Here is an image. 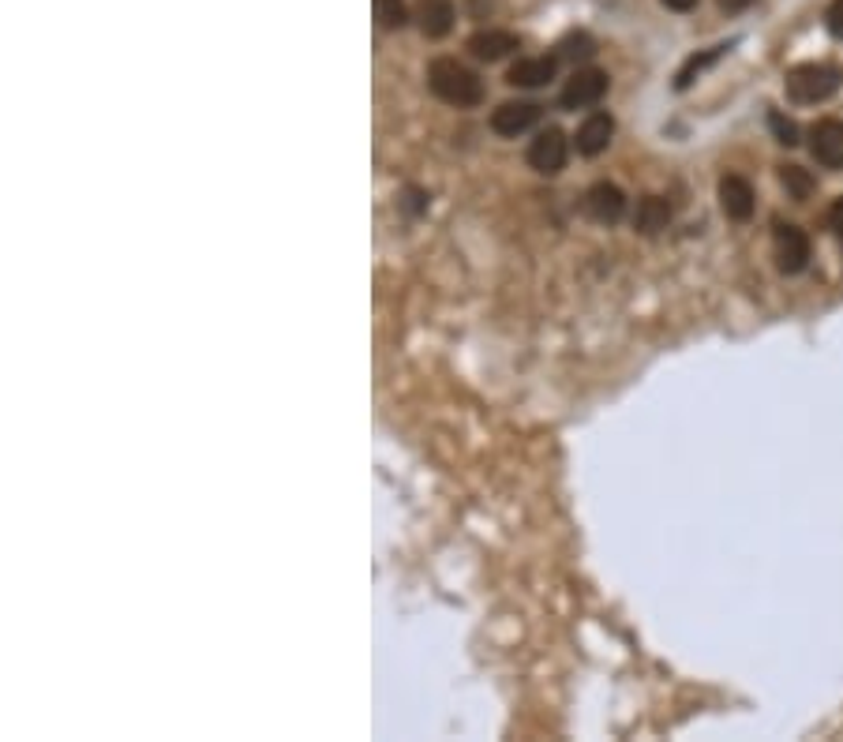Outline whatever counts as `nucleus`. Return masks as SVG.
<instances>
[{
  "instance_id": "1",
  "label": "nucleus",
  "mask_w": 843,
  "mask_h": 742,
  "mask_svg": "<svg viewBox=\"0 0 843 742\" xmlns=\"http://www.w3.org/2000/svg\"><path fill=\"white\" fill-rule=\"evenodd\" d=\"M428 86L438 102L454 109H477L484 102V80L454 57H435L428 64Z\"/></svg>"
},
{
  "instance_id": "2",
  "label": "nucleus",
  "mask_w": 843,
  "mask_h": 742,
  "mask_svg": "<svg viewBox=\"0 0 843 742\" xmlns=\"http://www.w3.org/2000/svg\"><path fill=\"white\" fill-rule=\"evenodd\" d=\"M843 72L836 64H821V60H810V64H798L784 75V91L795 106H818V102H829L832 94L840 91Z\"/></svg>"
},
{
  "instance_id": "3",
  "label": "nucleus",
  "mask_w": 843,
  "mask_h": 742,
  "mask_svg": "<svg viewBox=\"0 0 843 742\" xmlns=\"http://www.w3.org/2000/svg\"><path fill=\"white\" fill-rule=\"evenodd\" d=\"M611 91V75L600 72V68H574V75L566 80L559 94V106L577 113V109H593L608 98Z\"/></svg>"
},
{
  "instance_id": "4",
  "label": "nucleus",
  "mask_w": 843,
  "mask_h": 742,
  "mask_svg": "<svg viewBox=\"0 0 843 742\" xmlns=\"http://www.w3.org/2000/svg\"><path fill=\"white\" fill-rule=\"evenodd\" d=\"M566 158H570V139L562 128H540L532 136L529 151H525V162L529 169H537L540 177H555V173L566 169Z\"/></svg>"
},
{
  "instance_id": "5",
  "label": "nucleus",
  "mask_w": 843,
  "mask_h": 742,
  "mask_svg": "<svg viewBox=\"0 0 843 742\" xmlns=\"http://www.w3.org/2000/svg\"><path fill=\"white\" fill-rule=\"evenodd\" d=\"M772 248H776V267L780 274H803L810 267V237H806L798 225L792 222H776V233H772Z\"/></svg>"
},
{
  "instance_id": "6",
  "label": "nucleus",
  "mask_w": 843,
  "mask_h": 742,
  "mask_svg": "<svg viewBox=\"0 0 843 742\" xmlns=\"http://www.w3.org/2000/svg\"><path fill=\"white\" fill-rule=\"evenodd\" d=\"M585 214L593 217L596 225L622 222V214H627V191L611 185V180H596V185L585 191Z\"/></svg>"
},
{
  "instance_id": "7",
  "label": "nucleus",
  "mask_w": 843,
  "mask_h": 742,
  "mask_svg": "<svg viewBox=\"0 0 843 742\" xmlns=\"http://www.w3.org/2000/svg\"><path fill=\"white\" fill-rule=\"evenodd\" d=\"M537 120H540L537 102H503L499 109H491V132L503 139H517L529 132V128H537Z\"/></svg>"
},
{
  "instance_id": "8",
  "label": "nucleus",
  "mask_w": 843,
  "mask_h": 742,
  "mask_svg": "<svg viewBox=\"0 0 843 742\" xmlns=\"http://www.w3.org/2000/svg\"><path fill=\"white\" fill-rule=\"evenodd\" d=\"M614 139V117L604 109H593L588 117L577 125V136H574V146L582 158H596V154H604L611 146Z\"/></svg>"
},
{
  "instance_id": "9",
  "label": "nucleus",
  "mask_w": 843,
  "mask_h": 742,
  "mask_svg": "<svg viewBox=\"0 0 843 742\" xmlns=\"http://www.w3.org/2000/svg\"><path fill=\"white\" fill-rule=\"evenodd\" d=\"M810 154L821 169H843V120H818L810 128Z\"/></svg>"
},
{
  "instance_id": "10",
  "label": "nucleus",
  "mask_w": 843,
  "mask_h": 742,
  "mask_svg": "<svg viewBox=\"0 0 843 742\" xmlns=\"http://www.w3.org/2000/svg\"><path fill=\"white\" fill-rule=\"evenodd\" d=\"M559 64L562 60L551 54V57H517L506 72V83L511 86H522V91H537V86H548L551 80L559 75Z\"/></svg>"
},
{
  "instance_id": "11",
  "label": "nucleus",
  "mask_w": 843,
  "mask_h": 742,
  "mask_svg": "<svg viewBox=\"0 0 843 742\" xmlns=\"http://www.w3.org/2000/svg\"><path fill=\"white\" fill-rule=\"evenodd\" d=\"M412 20H417V27L424 38H446V34L454 31V20H458V12H454V0H417V8H412Z\"/></svg>"
},
{
  "instance_id": "12",
  "label": "nucleus",
  "mask_w": 843,
  "mask_h": 742,
  "mask_svg": "<svg viewBox=\"0 0 843 742\" xmlns=\"http://www.w3.org/2000/svg\"><path fill=\"white\" fill-rule=\"evenodd\" d=\"M719 207H724V214L731 217V222H750L753 217V207H758V199H753V185L746 177H724L719 180Z\"/></svg>"
},
{
  "instance_id": "13",
  "label": "nucleus",
  "mask_w": 843,
  "mask_h": 742,
  "mask_svg": "<svg viewBox=\"0 0 843 742\" xmlns=\"http://www.w3.org/2000/svg\"><path fill=\"white\" fill-rule=\"evenodd\" d=\"M465 49H469L472 57L477 60H503V57H511L514 49H522V38H517L514 31H495V27H488V31H477L472 34L469 42H465Z\"/></svg>"
},
{
  "instance_id": "14",
  "label": "nucleus",
  "mask_w": 843,
  "mask_h": 742,
  "mask_svg": "<svg viewBox=\"0 0 843 742\" xmlns=\"http://www.w3.org/2000/svg\"><path fill=\"white\" fill-rule=\"evenodd\" d=\"M667 222H671V203L660 196H645L637 199V211H634V229L645 233V237H653V233L667 229Z\"/></svg>"
},
{
  "instance_id": "15",
  "label": "nucleus",
  "mask_w": 843,
  "mask_h": 742,
  "mask_svg": "<svg viewBox=\"0 0 843 742\" xmlns=\"http://www.w3.org/2000/svg\"><path fill=\"white\" fill-rule=\"evenodd\" d=\"M727 49H731V46H713V49H705V54H693L687 64L679 68V75H675V91H690L693 80H698L705 68H713L716 60L727 54Z\"/></svg>"
},
{
  "instance_id": "16",
  "label": "nucleus",
  "mask_w": 843,
  "mask_h": 742,
  "mask_svg": "<svg viewBox=\"0 0 843 742\" xmlns=\"http://www.w3.org/2000/svg\"><path fill=\"white\" fill-rule=\"evenodd\" d=\"M780 185L787 188V196H792L795 203H803V199H810V191H813V177L803 169V165H780Z\"/></svg>"
},
{
  "instance_id": "17",
  "label": "nucleus",
  "mask_w": 843,
  "mask_h": 742,
  "mask_svg": "<svg viewBox=\"0 0 843 742\" xmlns=\"http://www.w3.org/2000/svg\"><path fill=\"white\" fill-rule=\"evenodd\" d=\"M593 54H596V42L588 38L585 31L566 34V38H562L559 46H555V57H559V60H574V64H577V60H588Z\"/></svg>"
},
{
  "instance_id": "18",
  "label": "nucleus",
  "mask_w": 843,
  "mask_h": 742,
  "mask_svg": "<svg viewBox=\"0 0 843 742\" xmlns=\"http://www.w3.org/2000/svg\"><path fill=\"white\" fill-rule=\"evenodd\" d=\"M375 20H379L383 31H401L409 23L406 0H375Z\"/></svg>"
},
{
  "instance_id": "19",
  "label": "nucleus",
  "mask_w": 843,
  "mask_h": 742,
  "mask_svg": "<svg viewBox=\"0 0 843 742\" xmlns=\"http://www.w3.org/2000/svg\"><path fill=\"white\" fill-rule=\"evenodd\" d=\"M769 128H772V136H776V143H784V146H798V125L792 117H784L780 109H772L769 113Z\"/></svg>"
},
{
  "instance_id": "20",
  "label": "nucleus",
  "mask_w": 843,
  "mask_h": 742,
  "mask_svg": "<svg viewBox=\"0 0 843 742\" xmlns=\"http://www.w3.org/2000/svg\"><path fill=\"white\" fill-rule=\"evenodd\" d=\"M824 27H829L832 38L843 42V0H832L829 12H824Z\"/></svg>"
},
{
  "instance_id": "21",
  "label": "nucleus",
  "mask_w": 843,
  "mask_h": 742,
  "mask_svg": "<svg viewBox=\"0 0 843 742\" xmlns=\"http://www.w3.org/2000/svg\"><path fill=\"white\" fill-rule=\"evenodd\" d=\"M829 229L843 240V196L829 207Z\"/></svg>"
},
{
  "instance_id": "22",
  "label": "nucleus",
  "mask_w": 843,
  "mask_h": 742,
  "mask_svg": "<svg viewBox=\"0 0 843 742\" xmlns=\"http://www.w3.org/2000/svg\"><path fill=\"white\" fill-rule=\"evenodd\" d=\"M719 8H724L727 15H739V12H746V8L753 4V0H716Z\"/></svg>"
},
{
  "instance_id": "23",
  "label": "nucleus",
  "mask_w": 843,
  "mask_h": 742,
  "mask_svg": "<svg viewBox=\"0 0 843 742\" xmlns=\"http://www.w3.org/2000/svg\"><path fill=\"white\" fill-rule=\"evenodd\" d=\"M664 8H671V12H693L698 8V0H660Z\"/></svg>"
}]
</instances>
